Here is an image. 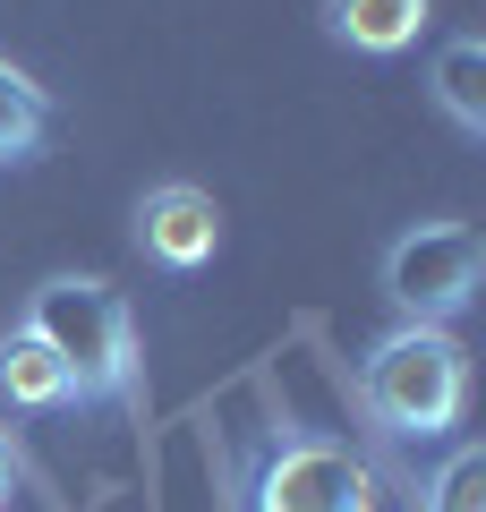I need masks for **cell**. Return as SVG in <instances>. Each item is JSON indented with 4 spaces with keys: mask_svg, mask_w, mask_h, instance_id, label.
Here are the masks:
<instances>
[{
    "mask_svg": "<svg viewBox=\"0 0 486 512\" xmlns=\"http://www.w3.org/2000/svg\"><path fill=\"white\" fill-rule=\"evenodd\" d=\"M26 333L60 359L77 402H137V316L103 274H52L26 299Z\"/></svg>",
    "mask_w": 486,
    "mask_h": 512,
    "instance_id": "cell-1",
    "label": "cell"
},
{
    "mask_svg": "<svg viewBox=\"0 0 486 512\" xmlns=\"http://www.w3.org/2000/svg\"><path fill=\"white\" fill-rule=\"evenodd\" d=\"M359 402L393 436H452L469 410V350L452 342V325H401L359 359Z\"/></svg>",
    "mask_w": 486,
    "mask_h": 512,
    "instance_id": "cell-2",
    "label": "cell"
},
{
    "mask_svg": "<svg viewBox=\"0 0 486 512\" xmlns=\"http://www.w3.org/2000/svg\"><path fill=\"white\" fill-rule=\"evenodd\" d=\"M478 274H486V239L469 222H418L384 256V291H393L401 325H452L478 299Z\"/></svg>",
    "mask_w": 486,
    "mask_h": 512,
    "instance_id": "cell-3",
    "label": "cell"
},
{
    "mask_svg": "<svg viewBox=\"0 0 486 512\" xmlns=\"http://www.w3.org/2000/svg\"><path fill=\"white\" fill-rule=\"evenodd\" d=\"M256 512H376V478L350 444L299 436L256 470Z\"/></svg>",
    "mask_w": 486,
    "mask_h": 512,
    "instance_id": "cell-4",
    "label": "cell"
},
{
    "mask_svg": "<svg viewBox=\"0 0 486 512\" xmlns=\"http://www.w3.org/2000/svg\"><path fill=\"white\" fill-rule=\"evenodd\" d=\"M137 248L154 256V265H171V274H197L222 248V205L205 197V188H188V180L145 188L137 197Z\"/></svg>",
    "mask_w": 486,
    "mask_h": 512,
    "instance_id": "cell-5",
    "label": "cell"
},
{
    "mask_svg": "<svg viewBox=\"0 0 486 512\" xmlns=\"http://www.w3.org/2000/svg\"><path fill=\"white\" fill-rule=\"evenodd\" d=\"M324 26L350 52H410L427 35V0H324Z\"/></svg>",
    "mask_w": 486,
    "mask_h": 512,
    "instance_id": "cell-6",
    "label": "cell"
},
{
    "mask_svg": "<svg viewBox=\"0 0 486 512\" xmlns=\"http://www.w3.org/2000/svg\"><path fill=\"white\" fill-rule=\"evenodd\" d=\"M0 393H9L18 410H69V402H77L69 376H60V359H52V350H43L26 325L0 333Z\"/></svg>",
    "mask_w": 486,
    "mask_h": 512,
    "instance_id": "cell-7",
    "label": "cell"
},
{
    "mask_svg": "<svg viewBox=\"0 0 486 512\" xmlns=\"http://www.w3.org/2000/svg\"><path fill=\"white\" fill-rule=\"evenodd\" d=\"M435 103L452 111V128H469V137H486V43L461 35L435 52Z\"/></svg>",
    "mask_w": 486,
    "mask_h": 512,
    "instance_id": "cell-8",
    "label": "cell"
},
{
    "mask_svg": "<svg viewBox=\"0 0 486 512\" xmlns=\"http://www.w3.org/2000/svg\"><path fill=\"white\" fill-rule=\"evenodd\" d=\"M43 128H52V94L0 52V163H26L43 146Z\"/></svg>",
    "mask_w": 486,
    "mask_h": 512,
    "instance_id": "cell-9",
    "label": "cell"
},
{
    "mask_svg": "<svg viewBox=\"0 0 486 512\" xmlns=\"http://www.w3.org/2000/svg\"><path fill=\"white\" fill-rule=\"evenodd\" d=\"M427 512H486V453H478V444H461V453L435 470Z\"/></svg>",
    "mask_w": 486,
    "mask_h": 512,
    "instance_id": "cell-10",
    "label": "cell"
},
{
    "mask_svg": "<svg viewBox=\"0 0 486 512\" xmlns=\"http://www.w3.org/2000/svg\"><path fill=\"white\" fill-rule=\"evenodd\" d=\"M9 478H18V444H9V427H0V495H9Z\"/></svg>",
    "mask_w": 486,
    "mask_h": 512,
    "instance_id": "cell-11",
    "label": "cell"
}]
</instances>
